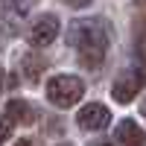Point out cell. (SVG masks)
Listing matches in <instances>:
<instances>
[{
	"label": "cell",
	"mask_w": 146,
	"mask_h": 146,
	"mask_svg": "<svg viewBox=\"0 0 146 146\" xmlns=\"http://www.w3.org/2000/svg\"><path fill=\"white\" fill-rule=\"evenodd\" d=\"M140 114H143V120H146V100H143V105H140Z\"/></svg>",
	"instance_id": "12"
},
{
	"label": "cell",
	"mask_w": 146,
	"mask_h": 146,
	"mask_svg": "<svg viewBox=\"0 0 146 146\" xmlns=\"http://www.w3.org/2000/svg\"><path fill=\"white\" fill-rule=\"evenodd\" d=\"M76 123H79L82 131H102L108 123H111V111H108L105 105H100V102H88V105L79 108Z\"/></svg>",
	"instance_id": "4"
},
{
	"label": "cell",
	"mask_w": 146,
	"mask_h": 146,
	"mask_svg": "<svg viewBox=\"0 0 146 146\" xmlns=\"http://www.w3.org/2000/svg\"><path fill=\"white\" fill-rule=\"evenodd\" d=\"M102 146H108V143H102Z\"/></svg>",
	"instance_id": "16"
},
{
	"label": "cell",
	"mask_w": 146,
	"mask_h": 146,
	"mask_svg": "<svg viewBox=\"0 0 146 146\" xmlns=\"http://www.w3.org/2000/svg\"><path fill=\"white\" fill-rule=\"evenodd\" d=\"M18 146H32V143H29V140H21V143H18Z\"/></svg>",
	"instance_id": "13"
},
{
	"label": "cell",
	"mask_w": 146,
	"mask_h": 146,
	"mask_svg": "<svg viewBox=\"0 0 146 146\" xmlns=\"http://www.w3.org/2000/svg\"><path fill=\"white\" fill-rule=\"evenodd\" d=\"M114 143L117 146H146V131L135 120H120L114 126Z\"/></svg>",
	"instance_id": "6"
},
{
	"label": "cell",
	"mask_w": 146,
	"mask_h": 146,
	"mask_svg": "<svg viewBox=\"0 0 146 146\" xmlns=\"http://www.w3.org/2000/svg\"><path fill=\"white\" fill-rule=\"evenodd\" d=\"M56 35H58V18L56 15H41L38 21L29 27V44L32 47H50L56 41Z\"/></svg>",
	"instance_id": "5"
},
{
	"label": "cell",
	"mask_w": 146,
	"mask_h": 146,
	"mask_svg": "<svg viewBox=\"0 0 146 146\" xmlns=\"http://www.w3.org/2000/svg\"><path fill=\"white\" fill-rule=\"evenodd\" d=\"M62 146H70V143H62Z\"/></svg>",
	"instance_id": "15"
},
{
	"label": "cell",
	"mask_w": 146,
	"mask_h": 146,
	"mask_svg": "<svg viewBox=\"0 0 146 146\" xmlns=\"http://www.w3.org/2000/svg\"><path fill=\"white\" fill-rule=\"evenodd\" d=\"M70 44L76 47L79 62L85 67L96 70L105 62L108 44H111V29L102 18H91V21H76L70 27Z\"/></svg>",
	"instance_id": "1"
},
{
	"label": "cell",
	"mask_w": 146,
	"mask_h": 146,
	"mask_svg": "<svg viewBox=\"0 0 146 146\" xmlns=\"http://www.w3.org/2000/svg\"><path fill=\"white\" fill-rule=\"evenodd\" d=\"M32 6H35V0H0V18L21 21L23 15H29Z\"/></svg>",
	"instance_id": "7"
},
{
	"label": "cell",
	"mask_w": 146,
	"mask_h": 146,
	"mask_svg": "<svg viewBox=\"0 0 146 146\" xmlns=\"http://www.w3.org/2000/svg\"><path fill=\"white\" fill-rule=\"evenodd\" d=\"M137 3H140V6H146V0H137Z\"/></svg>",
	"instance_id": "14"
},
{
	"label": "cell",
	"mask_w": 146,
	"mask_h": 146,
	"mask_svg": "<svg viewBox=\"0 0 146 146\" xmlns=\"http://www.w3.org/2000/svg\"><path fill=\"white\" fill-rule=\"evenodd\" d=\"M32 108L23 102V100H9L6 105V120L9 123H32Z\"/></svg>",
	"instance_id": "8"
},
{
	"label": "cell",
	"mask_w": 146,
	"mask_h": 146,
	"mask_svg": "<svg viewBox=\"0 0 146 146\" xmlns=\"http://www.w3.org/2000/svg\"><path fill=\"white\" fill-rule=\"evenodd\" d=\"M9 135H12V123H9L6 117H0V143L9 140Z\"/></svg>",
	"instance_id": "10"
},
{
	"label": "cell",
	"mask_w": 146,
	"mask_h": 146,
	"mask_svg": "<svg viewBox=\"0 0 146 146\" xmlns=\"http://www.w3.org/2000/svg\"><path fill=\"white\" fill-rule=\"evenodd\" d=\"M21 64H23V76H27V82H38V58L27 56Z\"/></svg>",
	"instance_id": "9"
},
{
	"label": "cell",
	"mask_w": 146,
	"mask_h": 146,
	"mask_svg": "<svg viewBox=\"0 0 146 146\" xmlns=\"http://www.w3.org/2000/svg\"><path fill=\"white\" fill-rule=\"evenodd\" d=\"M146 88V70H137V67H126L120 76L114 79L111 85V96H114V102L120 105H129L135 96Z\"/></svg>",
	"instance_id": "3"
},
{
	"label": "cell",
	"mask_w": 146,
	"mask_h": 146,
	"mask_svg": "<svg viewBox=\"0 0 146 146\" xmlns=\"http://www.w3.org/2000/svg\"><path fill=\"white\" fill-rule=\"evenodd\" d=\"M85 85L79 76H70V73H58L47 82V100H50L56 108H70L82 100Z\"/></svg>",
	"instance_id": "2"
},
{
	"label": "cell",
	"mask_w": 146,
	"mask_h": 146,
	"mask_svg": "<svg viewBox=\"0 0 146 146\" xmlns=\"http://www.w3.org/2000/svg\"><path fill=\"white\" fill-rule=\"evenodd\" d=\"M67 3H70L73 9H82V6H88V3H91V0H67Z\"/></svg>",
	"instance_id": "11"
}]
</instances>
